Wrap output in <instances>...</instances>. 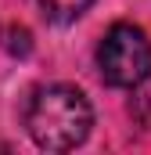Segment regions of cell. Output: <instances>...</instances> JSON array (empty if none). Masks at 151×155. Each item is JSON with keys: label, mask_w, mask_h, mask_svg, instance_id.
<instances>
[{"label": "cell", "mask_w": 151, "mask_h": 155, "mask_svg": "<svg viewBox=\"0 0 151 155\" xmlns=\"http://www.w3.org/2000/svg\"><path fill=\"white\" fill-rule=\"evenodd\" d=\"M90 123H94V112L86 97L76 87H61V83L43 87L25 112V126L33 141L47 152H69L76 144H83L90 134Z\"/></svg>", "instance_id": "obj_1"}, {"label": "cell", "mask_w": 151, "mask_h": 155, "mask_svg": "<svg viewBox=\"0 0 151 155\" xmlns=\"http://www.w3.org/2000/svg\"><path fill=\"white\" fill-rule=\"evenodd\" d=\"M97 69H101V79L112 87L144 83V76L151 72V43L144 29H137L130 22L112 25L97 47Z\"/></svg>", "instance_id": "obj_2"}, {"label": "cell", "mask_w": 151, "mask_h": 155, "mask_svg": "<svg viewBox=\"0 0 151 155\" xmlns=\"http://www.w3.org/2000/svg\"><path fill=\"white\" fill-rule=\"evenodd\" d=\"M43 4V11L50 15V18H58V22H69V18H79L94 0H40Z\"/></svg>", "instance_id": "obj_3"}]
</instances>
